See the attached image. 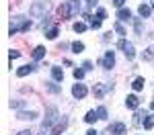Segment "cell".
<instances>
[{"instance_id": "obj_1", "label": "cell", "mask_w": 154, "mask_h": 135, "mask_svg": "<svg viewBox=\"0 0 154 135\" xmlns=\"http://www.w3.org/2000/svg\"><path fill=\"white\" fill-rule=\"evenodd\" d=\"M80 10V2L78 0H68V2H64L62 6H60V19L64 21V19H70L74 14H78Z\"/></svg>"}, {"instance_id": "obj_2", "label": "cell", "mask_w": 154, "mask_h": 135, "mask_svg": "<svg viewBox=\"0 0 154 135\" xmlns=\"http://www.w3.org/2000/svg\"><path fill=\"white\" fill-rule=\"evenodd\" d=\"M31 29V21H27L25 16H14L11 23V35H17L19 31H29Z\"/></svg>"}, {"instance_id": "obj_3", "label": "cell", "mask_w": 154, "mask_h": 135, "mask_svg": "<svg viewBox=\"0 0 154 135\" xmlns=\"http://www.w3.org/2000/svg\"><path fill=\"white\" fill-rule=\"evenodd\" d=\"M117 47L125 53V57L128 60H134L136 57V51H134V45H131L130 41H125V39H119V43H117Z\"/></svg>"}, {"instance_id": "obj_4", "label": "cell", "mask_w": 154, "mask_h": 135, "mask_svg": "<svg viewBox=\"0 0 154 135\" xmlns=\"http://www.w3.org/2000/svg\"><path fill=\"white\" fill-rule=\"evenodd\" d=\"M49 10V2L48 0H45V2H37V4H33V6H31V16H41V14H45V12Z\"/></svg>"}, {"instance_id": "obj_5", "label": "cell", "mask_w": 154, "mask_h": 135, "mask_svg": "<svg viewBox=\"0 0 154 135\" xmlns=\"http://www.w3.org/2000/svg\"><path fill=\"white\" fill-rule=\"evenodd\" d=\"M111 90V84H95L93 86V94H95L97 98H101L105 92H109Z\"/></svg>"}, {"instance_id": "obj_6", "label": "cell", "mask_w": 154, "mask_h": 135, "mask_svg": "<svg viewBox=\"0 0 154 135\" xmlns=\"http://www.w3.org/2000/svg\"><path fill=\"white\" fill-rule=\"evenodd\" d=\"M56 119H58V110L51 107V109L48 110V117H45V121H43V129H48V127H49V125H51L54 121H56Z\"/></svg>"}, {"instance_id": "obj_7", "label": "cell", "mask_w": 154, "mask_h": 135, "mask_svg": "<svg viewBox=\"0 0 154 135\" xmlns=\"http://www.w3.org/2000/svg\"><path fill=\"white\" fill-rule=\"evenodd\" d=\"M115 66V55H113V51H107L105 57H103V68H107V70H111Z\"/></svg>"}, {"instance_id": "obj_8", "label": "cell", "mask_w": 154, "mask_h": 135, "mask_svg": "<svg viewBox=\"0 0 154 135\" xmlns=\"http://www.w3.org/2000/svg\"><path fill=\"white\" fill-rule=\"evenodd\" d=\"M72 94L76 98H84L86 96V86L84 84H74L72 86Z\"/></svg>"}, {"instance_id": "obj_9", "label": "cell", "mask_w": 154, "mask_h": 135, "mask_svg": "<svg viewBox=\"0 0 154 135\" xmlns=\"http://www.w3.org/2000/svg\"><path fill=\"white\" fill-rule=\"evenodd\" d=\"M138 104H140V98L136 96V94H130V96L125 98V107L128 109H138Z\"/></svg>"}, {"instance_id": "obj_10", "label": "cell", "mask_w": 154, "mask_h": 135, "mask_svg": "<svg viewBox=\"0 0 154 135\" xmlns=\"http://www.w3.org/2000/svg\"><path fill=\"white\" fill-rule=\"evenodd\" d=\"M35 117H37L35 110H29V113H27V110H21V113H19V119H23V121H33Z\"/></svg>"}, {"instance_id": "obj_11", "label": "cell", "mask_w": 154, "mask_h": 135, "mask_svg": "<svg viewBox=\"0 0 154 135\" xmlns=\"http://www.w3.org/2000/svg\"><path fill=\"white\" fill-rule=\"evenodd\" d=\"M31 72H35V66H23V68L17 70V76L23 78V76H27V74H31Z\"/></svg>"}, {"instance_id": "obj_12", "label": "cell", "mask_w": 154, "mask_h": 135, "mask_svg": "<svg viewBox=\"0 0 154 135\" xmlns=\"http://www.w3.org/2000/svg\"><path fill=\"white\" fill-rule=\"evenodd\" d=\"M117 19H119V21H130L131 12L128 10V8H119V10H117Z\"/></svg>"}, {"instance_id": "obj_13", "label": "cell", "mask_w": 154, "mask_h": 135, "mask_svg": "<svg viewBox=\"0 0 154 135\" xmlns=\"http://www.w3.org/2000/svg\"><path fill=\"white\" fill-rule=\"evenodd\" d=\"M144 119H146V113H144V110H136V115H134V125H142Z\"/></svg>"}, {"instance_id": "obj_14", "label": "cell", "mask_w": 154, "mask_h": 135, "mask_svg": "<svg viewBox=\"0 0 154 135\" xmlns=\"http://www.w3.org/2000/svg\"><path fill=\"white\" fill-rule=\"evenodd\" d=\"M64 129H66V119H62V123H58V125L51 129V133H49V135H60Z\"/></svg>"}, {"instance_id": "obj_15", "label": "cell", "mask_w": 154, "mask_h": 135, "mask_svg": "<svg viewBox=\"0 0 154 135\" xmlns=\"http://www.w3.org/2000/svg\"><path fill=\"white\" fill-rule=\"evenodd\" d=\"M138 12H140V16H142V19H148V16H150V12H152V8H150V6H146V4H140Z\"/></svg>"}, {"instance_id": "obj_16", "label": "cell", "mask_w": 154, "mask_h": 135, "mask_svg": "<svg viewBox=\"0 0 154 135\" xmlns=\"http://www.w3.org/2000/svg\"><path fill=\"white\" fill-rule=\"evenodd\" d=\"M113 133L115 135H125V125H123V123H115V125H113Z\"/></svg>"}, {"instance_id": "obj_17", "label": "cell", "mask_w": 154, "mask_h": 135, "mask_svg": "<svg viewBox=\"0 0 154 135\" xmlns=\"http://www.w3.org/2000/svg\"><path fill=\"white\" fill-rule=\"evenodd\" d=\"M144 129H152L154 127V115H146V119H144Z\"/></svg>"}, {"instance_id": "obj_18", "label": "cell", "mask_w": 154, "mask_h": 135, "mask_svg": "<svg viewBox=\"0 0 154 135\" xmlns=\"http://www.w3.org/2000/svg\"><path fill=\"white\" fill-rule=\"evenodd\" d=\"M51 76H54V80H58V82L64 80V72H62L60 68H51Z\"/></svg>"}, {"instance_id": "obj_19", "label": "cell", "mask_w": 154, "mask_h": 135, "mask_svg": "<svg viewBox=\"0 0 154 135\" xmlns=\"http://www.w3.org/2000/svg\"><path fill=\"white\" fill-rule=\"evenodd\" d=\"M45 55V47H35L33 49V60H41Z\"/></svg>"}, {"instance_id": "obj_20", "label": "cell", "mask_w": 154, "mask_h": 135, "mask_svg": "<svg viewBox=\"0 0 154 135\" xmlns=\"http://www.w3.org/2000/svg\"><path fill=\"white\" fill-rule=\"evenodd\" d=\"M97 119H99V115H97L95 110H88V113H86V117H84V121H86V123H95Z\"/></svg>"}, {"instance_id": "obj_21", "label": "cell", "mask_w": 154, "mask_h": 135, "mask_svg": "<svg viewBox=\"0 0 154 135\" xmlns=\"http://www.w3.org/2000/svg\"><path fill=\"white\" fill-rule=\"evenodd\" d=\"M45 37H48V39H56V37H58V27L48 29V31H45Z\"/></svg>"}, {"instance_id": "obj_22", "label": "cell", "mask_w": 154, "mask_h": 135, "mask_svg": "<svg viewBox=\"0 0 154 135\" xmlns=\"http://www.w3.org/2000/svg\"><path fill=\"white\" fill-rule=\"evenodd\" d=\"M131 88H134V90H142L144 88V78H136L134 84H131Z\"/></svg>"}, {"instance_id": "obj_23", "label": "cell", "mask_w": 154, "mask_h": 135, "mask_svg": "<svg viewBox=\"0 0 154 135\" xmlns=\"http://www.w3.org/2000/svg\"><path fill=\"white\" fill-rule=\"evenodd\" d=\"M82 49H84V43H80V41H74V43H72V51H74V53H80Z\"/></svg>"}, {"instance_id": "obj_24", "label": "cell", "mask_w": 154, "mask_h": 135, "mask_svg": "<svg viewBox=\"0 0 154 135\" xmlns=\"http://www.w3.org/2000/svg\"><path fill=\"white\" fill-rule=\"evenodd\" d=\"M74 31H76V33H82V31H86V25L84 23H76L74 25Z\"/></svg>"}, {"instance_id": "obj_25", "label": "cell", "mask_w": 154, "mask_h": 135, "mask_svg": "<svg viewBox=\"0 0 154 135\" xmlns=\"http://www.w3.org/2000/svg\"><path fill=\"white\" fill-rule=\"evenodd\" d=\"M97 19H99V21L107 19V10H105V8H99V10H97Z\"/></svg>"}, {"instance_id": "obj_26", "label": "cell", "mask_w": 154, "mask_h": 135, "mask_svg": "<svg viewBox=\"0 0 154 135\" xmlns=\"http://www.w3.org/2000/svg\"><path fill=\"white\" fill-rule=\"evenodd\" d=\"M74 78H76V80H82V78H84V70L76 68V70H74Z\"/></svg>"}, {"instance_id": "obj_27", "label": "cell", "mask_w": 154, "mask_h": 135, "mask_svg": "<svg viewBox=\"0 0 154 135\" xmlns=\"http://www.w3.org/2000/svg\"><path fill=\"white\" fill-rule=\"evenodd\" d=\"M97 115H99V119H107V109H105V107L97 109Z\"/></svg>"}, {"instance_id": "obj_28", "label": "cell", "mask_w": 154, "mask_h": 135, "mask_svg": "<svg viewBox=\"0 0 154 135\" xmlns=\"http://www.w3.org/2000/svg\"><path fill=\"white\" fill-rule=\"evenodd\" d=\"M115 31H117L119 35H125V29H123V25H121V23H115Z\"/></svg>"}, {"instance_id": "obj_29", "label": "cell", "mask_w": 154, "mask_h": 135, "mask_svg": "<svg viewBox=\"0 0 154 135\" xmlns=\"http://www.w3.org/2000/svg\"><path fill=\"white\" fill-rule=\"evenodd\" d=\"M23 104H25L23 100H11V107H14V109H21Z\"/></svg>"}, {"instance_id": "obj_30", "label": "cell", "mask_w": 154, "mask_h": 135, "mask_svg": "<svg viewBox=\"0 0 154 135\" xmlns=\"http://www.w3.org/2000/svg\"><path fill=\"white\" fill-rule=\"evenodd\" d=\"M134 27H136V33L140 35V33H142V23H140V19L136 21V25H134Z\"/></svg>"}, {"instance_id": "obj_31", "label": "cell", "mask_w": 154, "mask_h": 135, "mask_svg": "<svg viewBox=\"0 0 154 135\" xmlns=\"http://www.w3.org/2000/svg\"><path fill=\"white\" fill-rule=\"evenodd\" d=\"M144 60H152V49H146L144 51Z\"/></svg>"}, {"instance_id": "obj_32", "label": "cell", "mask_w": 154, "mask_h": 135, "mask_svg": "<svg viewBox=\"0 0 154 135\" xmlns=\"http://www.w3.org/2000/svg\"><path fill=\"white\" fill-rule=\"evenodd\" d=\"M82 70H84V72H86V70H93V63H91V61H84V63H82Z\"/></svg>"}, {"instance_id": "obj_33", "label": "cell", "mask_w": 154, "mask_h": 135, "mask_svg": "<svg viewBox=\"0 0 154 135\" xmlns=\"http://www.w3.org/2000/svg\"><path fill=\"white\" fill-rule=\"evenodd\" d=\"M91 27H93V29H99V27H101V21H99V19H97V21H91Z\"/></svg>"}, {"instance_id": "obj_34", "label": "cell", "mask_w": 154, "mask_h": 135, "mask_svg": "<svg viewBox=\"0 0 154 135\" xmlns=\"http://www.w3.org/2000/svg\"><path fill=\"white\" fill-rule=\"evenodd\" d=\"M123 2H125V0H113V4H115L117 8H121V6H123Z\"/></svg>"}, {"instance_id": "obj_35", "label": "cell", "mask_w": 154, "mask_h": 135, "mask_svg": "<svg viewBox=\"0 0 154 135\" xmlns=\"http://www.w3.org/2000/svg\"><path fill=\"white\" fill-rule=\"evenodd\" d=\"M48 88H49V90H51V92H60V88H58V86H54V84H49Z\"/></svg>"}, {"instance_id": "obj_36", "label": "cell", "mask_w": 154, "mask_h": 135, "mask_svg": "<svg viewBox=\"0 0 154 135\" xmlns=\"http://www.w3.org/2000/svg\"><path fill=\"white\" fill-rule=\"evenodd\" d=\"M19 55H21L19 51H11V60H14V57H19Z\"/></svg>"}, {"instance_id": "obj_37", "label": "cell", "mask_w": 154, "mask_h": 135, "mask_svg": "<svg viewBox=\"0 0 154 135\" xmlns=\"http://www.w3.org/2000/svg\"><path fill=\"white\" fill-rule=\"evenodd\" d=\"M86 135H99V133H97L95 129H88V131H86Z\"/></svg>"}, {"instance_id": "obj_38", "label": "cell", "mask_w": 154, "mask_h": 135, "mask_svg": "<svg viewBox=\"0 0 154 135\" xmlns=\"http://www.w3.org/2000/svg\"><path fill=\"white\" fill-rule=\"evenodd\" d=\"M86 4H88V6H95V4H97V0H86Z\"/></svg>"}, {"instance_id": "obj_39", "label": "cell", "mask_w": 154, "mask_h": 135, "mask_svg": "<svg viewBox=\"0 0 154 135\" xmlns=\"http://www.w3.org/2000/svg\"><path fill=\"white\" fill-rule=\"evenodd\" d=\"M19 135H31V131L27 129V131H21V133H19Z\"/></svg>"}, {"instance_id": "obj_40", "label": "cell", "mask_w": 154, "mask_h": 135, "mask_svg": "<svg viewBox=\"0 0 154 135\" xmlns=\"http://www.w3.org/2000/svg\"><path fill=\"white\" fill-rule=\"evenodd\" d=\"M152 10H154V0H152Z\"/></svg>"}, {"instance_id": "obj_41", "label": "cell", "mask_w": 154, "mask_h": 135, "mask_svg": "<svg viewBox=\"0 0 154 135\" xmlns=\"http://www.w3.org/2000/svg\"><path fill=\"white\" fill-rule=\"evenodd\" d=\"M152 110H154V102H152Z\"/></svg>"}]
</instances>
